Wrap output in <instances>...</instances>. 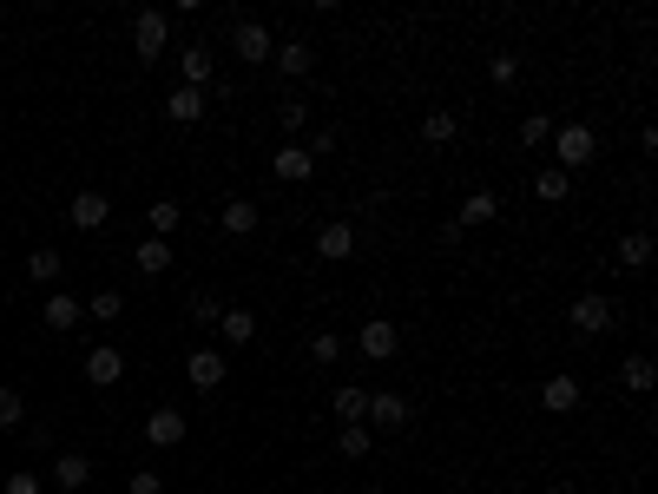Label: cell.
<instances>
[{"mask_svg":"<svg viewBox=\"0 0 658 494\" xmlns=\"http://www.w3.org/2000/svg\"><path fill=\"white\" fill-rule=\"evenodd\" d=\"M593 152H599V132L586 126V119H566V126H553V159H560L566 178L580 172V165H593Z\"/></svg>","mask_w":658,"mask_h":494,"instance_id":"6da1fadb","label":"cell"},{"mask_svg":"<svg viewBox=\"0 0 658 494\" xmlns=\"http://www.w3.org/2000/svg\"><path fill=\"white\" fill-rule=\"evenodd\" d=\"M612 317H619V310H612L606 297H593V290L566 303V323H573V336H606V330H612Z\"/></svg>","mask_w":658,"mask_h":494,"instance_id":"7a4b0ae2","label":"cell"},{"mask_svg":"<svg viewBox=\"0 0 658 494\" xmlns=\"http://www.w3.org/2000/svg\"><path fill=\"white\" fill-rule=\"evenodd\" d=\"M356 350L369 356V363H389V356L402 350V330H395L389 317H369V323H362V330H356Z\"/></svg>","mask_w":658,"mask_h":494,"instance_id":"3957f363","label":"cell"},{"mask_svg":"<svg viewBox=\"0 0 658 494\" xmlns=\"http://www.w3.org/2000/svg\"><path fill=\"white\" fill-rule=\"evenodd\" d=\"M165 40H172V20H165V14H152V7H145V14L132 20V47H139V60L152 66L158 53H165Z\"/></svg>","mask_w":658,"mask_h":494,"instance_id":"277c9868","label":"cell"},{"mask_svg":"<svg viewBox=\"0 0 658 494\" xmlns=\"http://www.w3.org/2000/svg\"><path fill=\"white\" fill-rule=\"evenodd\" d=\"M310 172H316V159L303 152L297 139H283V145H277V159H270V178H277V185H303Z\"/></svg>","mask_w":658,"mask_h":494,"instance_id":"5b68a950","label":"cell"},{"mask_svg":"<svg viewBox=\"0 0 658 494\" xmlns=\"http://www.w3.org/2000/svg\"><path fill=\"white\" fill-rule=\"evenodd\" d=\"M316 257H323V264H343V257H356V224H349V218L323 224V231H316Z\"/></svg>","mask_w":658,"mask_h":494,"instance_id":"8992f818","label":"cell"},{"mask_svg":"<svg viewBox=\"0 0 658 494\" xmlns=\"http://www.w3.org/2000/svg\"><path fill=\"white\" fill-rule=\"evenodd\" d=\"M231 47H237V53H244V60H251V66H264V60H270V53H277V40H270V27H264V20H237V33H231Z\"/></svg>","mask_w":658,"mask_h":494,"instance_id":"52a82bcc","label":"cell"},{"mask_svg":"<svg viewBox=\"0 0 658 494\" xmlns=\"http://www.w3.org/2000/svg\"><path fill=\"white\" fill-rule=\"evenodd\" d=\"M185 435H191V422L178 409H152V415H145V442H152V448H178Z\"/></svg>","mask_w":658,"mask_h":494,"instance_id":"ba28073f","label":"cell"},{"mask_svg":"<svg viewBox=\"0 0 658 494\" xmlns=\"http://www.w3.org/2000/svg\"><path fill=\"white\" fill-rule=\"evenodd\" d=\"M106 218H112L106 192H73V205H66V224H73V231H99Z\"/></svg>","mask_w":658,"mask_h":494,"instance_id":"9c48e42d","label":"cell"},{"mask_svg":"<svg viewBox=\"0 0 658 494\" xmlns=\"http://www.w3.org/2000/svg\"><path fill=\"white\" fill-rule=\"evenodd\" d=\"M224 369H231V363H224V350H191V356H185L191 389H218V383H224Z\"/></svg>","mask_w":658,"mask_h":494,"instance_id":"30bf717a","label":"cell"},{"mask_svg":"<svg viewBox=\"0 0 658 494\" xmlns=\"http://www.w3.org/2000/svg\"><path fill=\"white\" fill-rule=\"evenodd\" d=\"M540 409H547V415H573V409H580V376H547Z\"/></svg>","mask_w":658,"mask_h":494,"instance_id":"8fae6325","label":"cell"},{"mask_svg":"<svg viewBox=\"0 0 658 494\" xmlns=\"http://www.w3.org/2000/svg\"><path fill=\"white\" fill-rule=\"evenodd\" d=\"M204 112H211V106H204L198 86H172V99H165V119H172V126H198Z\"/></svg>","mask_w":658,"mask_h":494,"instance_id":"7c38bea8","label":"cell"},{"mask_svg":"<svg viewBox=\"0 0 658 494\" xmlns=\"http://www.w3.org/2000/svg\"><path fill=\"white\" fill-rule=\"evenodd\" d=\"M362 422H376V429H408V396H395V389L369 396V415H362Z\"/></svg>","mask_w":658,"mask_h":494,"instance_id":"4fadbf2b","label":"cell"},{"mask_svg":"<svg viewBox=\"0 0 658 494\" xmlns=\"http://www.w3.org/2000/svg\"><path fill=\"white\" fill-rule=\"evenodd\" d=\"M119 376H126V356L119 350H86V383L93 389H112Z\"/></svg>","mask_w":658,"mask_h":494,"instance_id":"5bb4252c","label":"cell"},{"mask_svg":"<svg viewBox=\"0 0 658 494\" xmlns=\"http://www.w3.org/2000/svg\"><path fill=\"white\" fill-rule=\"evenodd\" d=\"M40 317H47V330H79V323H86V303H79V297H66V290H53Z\"/></svg>","mask_w":658,"mask_h":494,"instance_id":"9a60e30c","label":"cell"},{"mask_svg":"<svg viewBox=\"0 0 658 494\" xmlns=\"http://www.w3.org/2000/svg\"><path fill=\"white\" fill-rule=\"evenodd\" d=\"M86 481H93V462H86V455H73V448H66L60 462H53V488H60V494H79V488H86Z\"/></svg>","mask_w":658,"mask_h":494,"instance_id":"2e32d148","label":"cell"},{"mask_svg":"<svg viewBox=\"0 0 658 494\" xmlns=\"http://www.w3.org/2000/svg\"><path fill=\"white\" fill-rule=\"evenodd\" d=\"M211 66H218V60H211L204 47H185V53H178V86H198V93H204V86H211Z\"/></svg>","mask_w":658,"mask_h":494,"instance_id":"e0dca14e","label":"cell"},{"mask_svg":"<svg viewBox=\"0 0 658 494\" xmlns=\"http://www.w3.org/2000/svg\"><path fill=\"white\" fill-rule=\"evenodd\" d=\"M494 218H501V198H494V192H468V198H461V231H474V224H494Z\"/></svg>","mask_w":658,"mask_h":494,"instance_id":"ac0fdd59","label":"cell"},{"mask_svg":"<svg viewBox=\"0 0 658 494\" xmlns=\"http://www.w3.org/2000/svg\"><path fill=\"white\" fill-rule=\"evenodd\" d=\"M218 224H224V238H251V231H257V205H251V198H231V205L218 211Z\"/></svg>","mask_w":658,"mask_h":494,"instance_id":"d6986e66","label":"cell"},{"mask_svg":"<svg viewBox=\"0 0 658 494\" xmlns=\"http://www.w3.org/2000/svg\"><path fill=\"white\" fill-rule=\"evenodd\" d=\"M612 257H619V271H645L652 264V231H626Z\"/></svg>","mask_w":658,"mask_h":494,"instance_id":"ffe728a7","label":"cell"},{"mask_svg":"<svg viewBox=\"0 0 658 494\" xmlns=\"http://www.w3.org/2000/svg\"><path fill=\"white\" fill-rule=\"evenodd\" d=\"M270 60H277V73H290V80H303V73H310V66H316V53L303 47V40H283V47L270 53Z\"/></svg>","mask_w":658,"mask_h":494,"instance_id":"44dd1931","label":"cell"},{"mask_svg":"<svg viewBox=\"0 0 658 494\" xmlns=\"http://www.w3.org/2000/svg\"><path fill=\"white\" fill-rule=\"evenodd\" d=\"M132 264H139L145 277L172 271V244H165V238H139V251H132Z\"/></svg>","mask_w":658,"mask_h":494,"instance_id":"7402d4cb","label":"cell"},{"mask_svg":"<svg viewBox=\"0 0 658 494\" xmlns=\"http://www.w3.org/2000/svg\"><path fill=\"white\" fill-rule=\"evenodd\" d=\"M218 330H224V343H231V350H244V343L257 336V317H251V310H224Z\"/></svg>","mask_w":658,"mask_h":494,"instance_id":"603a6c76","label":"cell"},{"mask_svg":"<svg viewBox=\"0 0 658 494\" xmlns=\"http://www.w3.org/2000/svg\"><path fill=\"white\" fill-rule=\"evenodd\" d=\"M422 139H428V145H448V139H461V119H455L448 106H435V112L422 119Z\"/></svg>","mask_w":658,"mask_h":494,"instance_id":"cb8c5ba5","label":"cell"},{"mask_svg":"<svg viewBox=\"0 0 658 494\" xmlns=\"http://www.w3.org/2000/svg\"><path fill=\"white\" fill-rule=\"evenodd\" d=\"M336 415H343V429H349V422H362V415H369V389L343 383V389H336Z\"/></svg>","mask_w":658,"mask_h":494,"instance_id":"d4e9b609","label":"cell"},{"mask_svg":"<svg viewBox=\"0 0 658 494\" xmlns=\"http://www.w3.org/2000/svg\"><path fill=\"white\" fill-rule=\"evenodd\" d=\"M566 192H573V178H566V172H560V165H547V172L533 178V198H540V205H560V198H566Z\"/></svg>","mask_w":658,"mask_h":494,"instance_id":"484cf974","label":"cell"},{"mask_svg":"<svg viewBox=\"0 0 658 494\" xmlns=\"http://www.w3.org/2000/svg\"><path fill=\"white\" fill-rule=\"evenodd\" d=\"M60 271H66V257H60V251H47V244L27 257V277H33V284H60Z\"/></svg>","mask_w":658,"mask_h":494,"instance_id":"4316f807","label":"cell"},{"mask_svg":"<svg viewBox=\"0 0 658 494\" xmlns=\"http://www.w3.org/2000/svg\"><path fill=\"white\" fill-rule=\"evenodd\" d=\"M145 218H152V238H165V244H172V231L185 224V205H172V198H158V205L145 211Z\"/></svg>","mask_w":658,"mask_h":494,"instance_id":"83f0119b","label":"cell"},{"mask_svg":"<svg viewBox=\"0 0 658 494\" xmlns=\"http://www.w3.org/2000/svg\"><path fill=\"white\" fill-rule=\"evenodd\" d=\"M336 448H343L349 462H362V455H369V448H376V435H369V422H349V429L336 435Z\"/></svg>","mask_w":658,"mask_h":494,"instance_id":"f1b7e54d","label":"cell"},{"mask_svg":"<svg viewBox=\"0 0 658 494\" xmlns=\"http://www.w3.org/2000/svg\"><path fill=\"white\" fill-rule=\"evenodd\" d=\"M619 376H626V389H639V396H645L658 369H652V356H626V363H619Z\"/></svg>","mask_w":658,"mask_h":494,"instance_id":"f546056e","label":"cell"},{"mask_svg":"<svg viewBox=\"0 0 658 494\" xmlns=\"http://www.w3.org/2000/svg\"><path fill=\"white\" fill-rule=\"evenodd\" d=\"M119 310H126V297H119V290H99V297L86 303V317H93V323H119Z\"/></svg>","mask_w":658,"mask_h":494,"instance_id":"4dcf8cb0","label":"cell"},{"mask_svg":"<svg viewBox=\"0 0 658 494\" xmlns=\"http://www.w3.org/2000/svg\"><path fill=\"white\" fill-rule=\"evenodd\" d=\"M27 422V402H20V389H0V429H20Z\"/></svg>","mask_w":658,"mask_h":494,"instance_id":"1f68e13d","label":"cell"},{"mask_svg":"<svg viewBox=\"0 0 658 494\" xmlns=\"http://www.w3.org/2000/svg\"><path fill=\"white\" fill-rule=\"evenodd\" d=\"M191 317H198V330H211V323L224 317V303L211 297V290H198V297H191Z\"/></svg>","mask_w":658,"mask_h":494,"instance_id":"d6a6232c","label":"cell"},{"mask_svg":"<svg viewBox=\"0 0 658 494\" xmlns=\"http://www.w3.org/2000/svg\"><path fill=\"white\" fill-rule=\"evenodd\" d=\"M303 119H310V106H303V99H283V106H277V126L290 132V139L303 132Z\"/></svg>","mask_w":658,"mask_h":494,"instance_id":"836d02e7","label":"cell"},{"mask_svg":"<svg viewBox=\"0 0 658 494\" xmlns=\"http://www.w3.org/2000/svg\"><path fill=\"white\" fill-rule=\"evenodd\" d=\"M336 356H343V336L316 330V336H310V363H336Z\"/></svg>","mask_w":658,"mask_h":494,"instance_id":"e575fe53","label":"cell"},{"mask_svg":"<svg viewBox=\"0 0 658 494\" xmlns=\"http://www.w3.org/2000/svg\"><path fill=\"white\" fill-rule=\"evenodd\" d=\"M547 139H553V119H540V112L520 119V145H527V152H533V145H547Z\"/></svg>","mask_w":658,"mask_h":494,"instance_id":"d590c367","label":"cell"},{"mask_svg":"<svg viewBox=\"0 0 658 494\" xmlns=\"http://www.w3.org/2000/svg\"><path fill=\"white\" fill-rule=\"evenodd\" d=\"M514 73H520V60H514V53H501V60L487 66V80H494V86H514Z\"/></svg>","mask_w":658,"mask_h":494,"instance_id":"8d00e7d4","label":"cell"},{"mask_svg":"<svg viewBox=\"0 0 658 494\" xmlns=\"http://www.w3.org/2000/svg\"><path fill=\"white\" fill-rule=\"evenodd\" d=\"M126 494H165V481H158V475H152V468H139V475H132V481H126Z\"/></svg>","mask_w":658,"mask_h":494,"instance_id":"74e56055","label":"cell"},{"mask_svg":"<svg viewBox=\"0 0 658 494\" xmlns=\"http://www.w3.org/2000/svg\"><path fill=\"white\" fill-rule=\"evenodd\" d=\"M7 494H40V475H7Z\"/></svg>","mask_w":658,"mask_h":494,"instance_id":"f35d334b","label":"cell"},{"mask_svg":"<svg viewBox=\"0 0 658 494\" xmlns=\"http://www.w3.org/2000/svg\"><path fill=\"white\" fill-rule=\"evenodd\" d=\"M362 494H389V488H362Z\"/></svg>","mask_w":658,"mask_h":494,"instance_id":"ab89813d","label":"cell"}]
</instances>
